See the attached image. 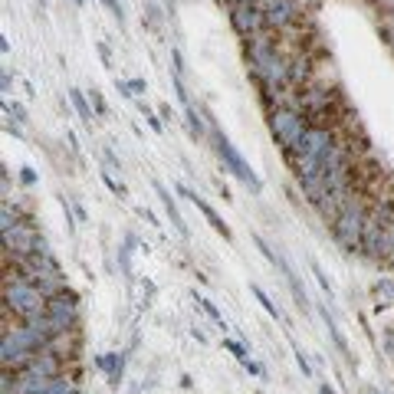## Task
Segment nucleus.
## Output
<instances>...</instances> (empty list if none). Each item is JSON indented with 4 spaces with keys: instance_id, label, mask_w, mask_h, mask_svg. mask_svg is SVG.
I'll return each instance as SVG.
<instances>
[]
</instances>
